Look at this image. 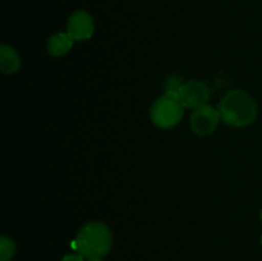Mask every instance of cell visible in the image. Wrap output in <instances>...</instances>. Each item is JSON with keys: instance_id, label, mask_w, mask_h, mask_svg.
Listing matches in <instances>:
<instances>
[{"instance_id": "cell-11", "label": "cell", "mask_w": 262, "mask_h": 261, "mask_svg": "<svg viewBox=\"0 0 262 261\" xmlns=\"http://www.w3.org/2000/svg\"><path fill=\"white\" fill-rule=\"evenodd\" d=\"M61 261H84V257L82 255H67L64 256Z\"/></svg>"}, {"instance_id": "cell-6", "label": "cell", "mask_w": 262, "mask_h": 261, "mask_svg": "<svg viewBox=\"0 0 262 261\" xmlns=\"http://www.w3.org/2000/svg\"><path fill=\"white\" fill-rule=\"evenodd\" d=\"M67 33L76 41L89 40L94 33V20L91 15L82 10L73 13L68 20Z\"/></svg>"}, {"instance_id": "cell-10", "label": "cell", "mask_w": 262, "mask_h": 261, "mask_svg": "<svg viewBox=\"0 0 262 261\" xmlns=\"http://www.w3.org/2000/svg\"><path fill=\"white\" fill-rule=\"evenodd\" d=\"M183 81H182L181 77L178 76H170L168 79H166V83H165V92L168 94H174V95H178L179 96V92H181V89L183 87Z\"/></svg>"}, {"instance_id": "cell-8", "label": "cell", "mask_w": 262, "mask_h": 261, "mask_svg": "<svg viewBox=\"0 0 262 261\" xmlns=\"http://www.w3.org/2000/svg\"><path fill=\"white\" fill-rule=\"evenodd\" d=\"M73 38L68 33H56L51 36L48 42V50L51 55L61 56L68 53L73 46Z\"/></svg>"}, {"instance_id": "cell-9", "label": "cell", "mask_w": 262, "mask_h": 261, "mask_svg": "<svg viewBox=\"0 0 262 261\" xmlns=\"http://www.w3.org/2000/svg\"><path fill=\"white\" fill-rule=\"evenodd\" d=\"M14 243L7 237L0 238V261H9L14 255Z\"/></svg>"}, {"instance_id": "cell-7", "label": "cell", "mask_w": 262, "mask_h": 261, "mask_svg": "<svg viewBox=\"0 0 262 261\" xmlns=\"http://www.w3.org/2000/svg\"><path fill=\"white\" fill-rule=\"evenodd\" d=\"M0 68L5 74L15 73L20 68V58L17 51L7 45L0 46Z\"/></svg>"}, {"instance_id": "cell-4", "label": "cell", "mask_w": 262, "mask_h": 261, "mask_svg": "<svg viewBox=\"0 0 262 261\" xmlns=\"http://www.w3.org/2000/svg\"><path fill=\"white\" fill-rule=\"evenodd\" d=\"M220 118L219 110L205 104L194 109L191 115V127L196 135L207 136L216 129Z\"/></svg>"}, {"instance_id": "cell-5", "label": "cell", "mask_w": 262, "mask_h": 261, "mask_svg": "<svg viewBox=\"0 0 262 261\" xmlns=\"http://www.w3.org/2000/svg\"><path fill=\"white\" fill-rule=\"evenodd\" d=\"M210 99V90L205 83L200 81H189L183 84L179 92V100L184 107L202 106Z\"/></svg>"}, {"instance_id": "cell-3", "label": "cell", "mask_w": 262, "mask_h": 261, "mask_svg": "<svg viewBox=\"0 0 262 261\" xmlns=\"http://www.w3.org/2000/svg\"><path fill=\"white\" fill-rule=\"evenodd\" d=\"M183 109L184 106L178 95L165 92L154 102L150 112L151 120L156 127L168 129L178 124L183 117Z\"/></svg>"}, {"instance_id": "cell-12", "label": "cell", "mask_w": 262, "mask_h": 261, "mask_svg": "<svg viewBox=\"0 0 262 261\" xmlns=\"http://www.w3.org/2000/svg\"><path fill=\"white\" fill-rule=\"evenodd\" d=\"M87 261H104L101 258H91V260H87Z\"/></svg>"}, {"instance_id": "cell-1", "label": "cell", "mask_w": 262, "mask_h": 261, "mask_svg": "<svg viewBox=\"0 0 262 261\" xmlns=\"http://www.w3.org/2000/svg\"><path fill=\"white\" fill-rule=\"evenodd\" d=\"M219 113L222 120L232 127H245L257 117L255 100L242 90L230 91L220 101Z\"/></svg>"}, {"instance_id": "cell-2", "label": "cell", "mask_w": 262, "mask_h": 261, "mask_svg": "<svg viewBox=\"0 0 262 261\" xmlns=\"http://www.w3.org/2000/svg\"><path fill=\"white\" fill-rule=\"evenodd\" d=\"M72 246L87 260L101 258L112 247V233L102 223L91 222L82 228Z\"/></svg>"}]
</instances>
